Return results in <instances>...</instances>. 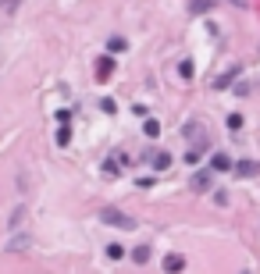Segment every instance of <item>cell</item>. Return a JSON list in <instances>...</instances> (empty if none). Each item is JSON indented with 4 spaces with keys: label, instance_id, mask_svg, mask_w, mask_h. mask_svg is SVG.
<instances>
[{
    "label": "cell",
    "instance_id": "1",
    "mask_svg": "<svg viewBox=\"0 0 260 274\" xmlns=\"http://www.w3.org/2000/svg\"><path fill=\"white\" fill-rule=\"evenodd\" d=\"M100 221L107 228H121V232H125V228H135V221L125 214V210H118V207H103L100 210Z\"/></svg>",
    "mask_w": 260,
    "mask_h": 274
},
{
    "label": "cell",
    "instance_id": "2",
    "mask_svg": "<svg viewBox=\"0 0 260 274\" xmlns=\"http://www.w3.org/2000/svg\"><path fill=\"white\" fill-rule=\"evenodd\" d=\"M161 267H164V274H182V271H186V256H178V253H167L164 260H161Z\"/></svg>",
    "mask_w": 260,
    "mask_h": 274
},
{
    "label": "cell",
    "instance_id": "3",
    "mask_svg": "<svg viewBox=\"0 0 260 274\" xmlns=\"http://www.w3.org/2000/svg\"><path fill=\"white\" fill-rule=\"evenodd\" d=\"M189 185H193V192H207L214 185V171H207V167H203V171H196Z\"/></svg>",
    "mask_w": 260,
    "mask_h": 274
},
{
    "label": "cell",
    "instance_id": "4",
    "mask_svg": "<svg viewBox=\"0 0 260 274\" xmlns=\"http://www.w3.org/2000/svg\"><path fill=\"white\" fill-rule=\"evenodd\" d=\"M232 171L239 178H253V175H260V164L257 160H239V164H232Z\"/></svg>",
    "mask_w": 260,
    "mask_h": 274
},
{
    "label": "cell",
    "instance_id": "5",
    "mask_svg": "<svg viewBox=\"0 0 260 274\" xmlns=\"http://www.w3.org/2000/svg\"><path fill=\"white\" fill-rule=\"evenodd\" d=\"M111 75H114V57L107 54V57H100V61H97V79H100V82H107Z\"/></svg>",
    "mask_w": 260,
    "mask_h": 274
},
{
    "label": "cell",
    "instance_id": "6",
    "mask_svg": "<svg viewBox=\"0 0 260 274\" xmlns=\"http://www.w3.org/2000/svg\"><path fill=\"white\" fill-rule=\"evenodd\" d=\"M210 171H232V157L228 153H214L210 157Z\"/></svg>",
    "mask_w": 260,
    "mask_h": 274
},
{
    "label": "cell",
    "instance_id": "7",
    "mask_svg": "<svg viewBox=\"0 0 260 274\" xmlns=\"http://www.w3.org/2000/svg\"><path fill=\"white\" fill-rule=\"evenodd\" d=\"M32 246V235H14L11 242H7V253H22V249H29Z\"/></svg>",
    "mask_w": 260,
    "mask_h": 274
},
{
    "label": "cell",
    "instance_id": "8",
    "mask_svg": "<svg viewBox=\"0 0 260 274\" xmlns=\"http://www.w3.org/2000/svg\"><path fill=\"white\" fill-rule=\"evenodd\" d=\"M154 167L157 171H167V167H171V153H167V150H154Z\"/></svg>",
    "mask_w": 260,
    "mask_h": 274
},
{
    "label": "cell",
    "instance_id": "9",
    "mask_svg": "<svg viewBox=\"0 0 260 274\" xmlns=\"http://www.w3.org/2000/svg\"><path fill=\"white\" fill-rule=\"evenodd\" d=\"M107 50H111V54H125L129 50V39L125 36H111V39H107Z\"/></svg>",
    "mask_w": 260,
    "mask_h": 274
},
{
    "label": "cell",
    "instance_id": "10",
    "mask_svg": "<svg viewBox=\"0 0 260 274\" xmlns=\"http://www.w3.org/2000/svg\"><path fill=\"white\" fill-rule=\"evenodd\" d=\"M143 132H146V139H157V135H161V121L146 118V121H143Z\"/></svg>",
    "mask_w": 260,
    "mask_h": 274
},
{
    "label": "cell",
    "instance_id": "11",
    "mask_svg": "<svg viewBox=\"0 0 260 274\" xmlns=\"http://www.w3.org/2000/svg\"><path fill=\"white\" fill-rule=\"evenodd\" d=\"M132 260H135V264H150V246H139V249H132Z\"/></svg>",
    "mask_w": 260,
    "mask_h": 274
},
{
    "label": "cell",
    "instance_id": "12",
    "mask_svg": "<svg viewBox=\"0 0 260 274\" xmlns=\"http://www.w3.org/2000/svg\"><path fill=\"white\" fill-rule=\"evenodd\" d=\"M68 143H71V128L61 125V128H57V146H68Z\"/></svg>",
    "mask_w": 260,
    "mask_h": 274
},
{
    "label": "cell",
    "instance_id": "13",
    "mask_svg": "<svg viewBox=\"0 0 260 274\" xmlns=\"http://www.w3.org/2000/svg\"><path fill=\"white\" fill-rule=\"evenodd\" d=\"M235 75H239V68H228V71H225V75H221V79H218V82H214V86H218V89H225L228 82H232V79H235Z\"/></svg>",
    "mask_w": 260,
    "mask_h": 274
},
{
    "label": "cell",
    "instance_id": "14",
    "mask_svg": "<svg viewBox=\"0 0 260 274\" xmlns=\"http://www.w3.org/2000/svg\"><path fill=\"white\" fill-rule=\"evenodd\" d=\"M178 71H182V79H186V82H189V79H193V71H196V68H193V61H189V57H186V61H182V64H178Z\"/></svg>",
    "mask_w": 260,
    "mask_h": 274
},
{
    "label": "cell",
    "instance_id": "15",
    "mask_svg": "<svg viewBox=\"0 0 260 274\" xmlns=\"http://www.w3.org/2000/svg\"><path fill=\"white\" fill-rule=\"evenodd\" d=\"M228 128L239 132V128H242V114H228Z\"/></svg>",
    "mask_w": 260,
    "mask_h": 274
},
{
    "label": "cell",
    "instance_id": "16",
    "mask_svg": "<svg viewBox=\"0 0 260 274\" xmlns=\"http://www.w3.org/2000/svg\"><path fill=\"white\" fill-rule=\"evenodd\" d=\"M107 256H111V260H121V256H125V249H121V246H107Z\"/></svg>",
    "mask_w": 260,
    "mask_h": 274
},
{
    "label": "cell",
    "instance_id": "17",
    "mask_svg": "<svg viewBox=\"0 0 260 274\" xmlns=\"http://www.w3.org/2000/svg\"><path fill=\"white\" fill-rule=\"evenodd\" d=\"M100 111H103V114H114L118 107H114V100H100Z\"/></svg>",
    "mask_w": 260,
    "mask_h": 274
},
{
    "label": "cell",
    "instance_id": "18",
    "mask_svg": "<svg viewBox=\"0 0 260 274\" xmlns=\"http://www.w3.org/2000/svg\"><path fill=\"white\" fill-rule=\"evenodd\" d=\"M25 217V207H18V210H14V214H11V228H18V221Z\"/></svg>",
    "mask_w": 260,
    "mask_h": 274
},
{
    "label": "cell",
    "instance_id": "19",
    "mask_svg": "<svg viewBox=\"0 0 260 274\" xmlns=\"http://www.w3.org/2000/svg\"><path fill=\"white\" fill-rule=\"evenodd\" d=\"M242 274H250V271H242Z\"/></svg>",
    "mask_w": 260,
    "mask_h": 274
}]
</instances>
